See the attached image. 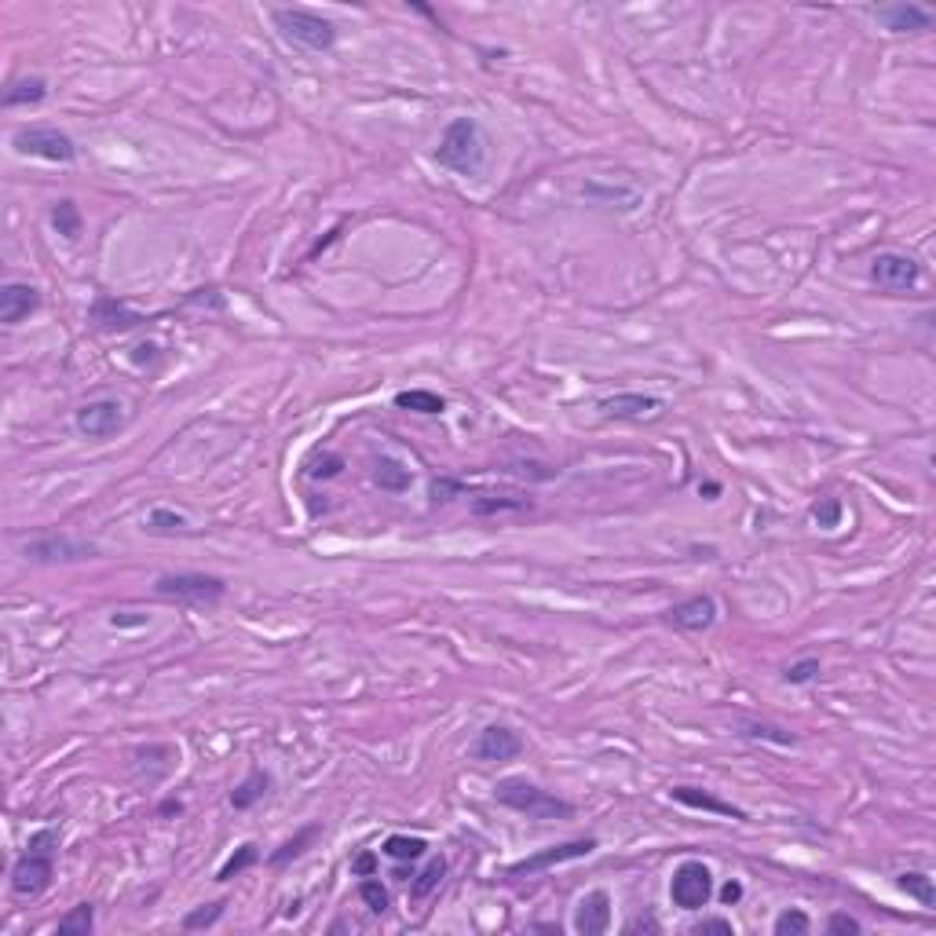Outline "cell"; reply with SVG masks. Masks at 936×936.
Instances as JSON below:
<instances>
[{"label":"cell","instance_id":"cell-1","mask_svg":"<svg viewBox=\"0 0 936 936\" xmlns=\"http://www.w3.org/2000/svg\"><path fill=\"white\" fill-rule=\"evenodd\" d=\"M435 161L457 176H479L486 165V135L475 117H453L435 146Z\"/></svg>","mask_w":936,"mask_h":936},{"label":"cell","instance_id":"cell-2","mask_svg":"<svg viewBox=\"0 0 936 936\" xmlns=\"http://www.w3.org/2000/svg\"><path fill=\"white\" fill-rule=\"evenodd\" d=\"M494 797L497 804L534 819V823H552V819H574V804L556 797L552 790H541L537 782L530 779H501L494 786Z\"/></svg>","mask_w":936,"mask_h":936},{"label":"cell","instance_id":"cell-3","mask_svg":"<svg viewBox=\"0 0 936 936\" xmlns=\"http://www.w3.org/2000/svg\"><path fill=\"white\" fill-rule=\"evenodd\" d=\"M55 845L58 834L55 830H37L26 845V856H18V863L11 867V888L18 896H40L51 878H55Z\"/></svg>","mask_w":936,"mask_h":936},{"label":"cell","instance_id":"cell-4","mask_svg":"<svg viewBox=\"0 0 936 936\" xmlns=\"http://www.w3.org/2000/svg\"><path fill=\"white\" fill-rule=\"evenodd\" d=\"M271 22L285 40H292L307 51H329L336 44V26L307 7H274Z\"/></svg>","mask_w":936,"mask_h":936},{"label":"cell","instance_id":"cell-5","mask_svg":"<svg viewBox=\"0 0 936 936\" xmlns=\"http://www.w3.org/2000/svg\"><path fill=\"white\" fill-rule=\"evenodd\" d=\"M154 592L161 600H172V603H186V607H212L223 600L227 585L223 578L216 574H197V570H183V574H161Z\"/></svg>","mask_w":936,"mask_h":936},{"label":"cell","instance_id":"cell-6","mask_svg":"<svg viewBox=\"0 0 936 936\" xmlns=\"http://www.w3.org/2000/svg\"><path fill=\"white\" fill-rule=\"evenodd\" d=\"M11 146L26 157H40V161H58V165H69L77 157V143L62 132V128H51V124H29V128H18L11 135Z\"/></svg>","mask_w":936,"mask_h":936},{"label":"cell","instance_id":"cell-7","mask_svg":"<svg viewBox=\"0 0 936 936\" xmlns=\"http://www.w3.org/2000/svg\"><path fill=\"white\" fill-rule=\"evenodd\" d=\"M713 896V874L698 859H684L669 878V899L680 910H702Z\"/></svg>","mask_w":936,"mask_h":936},{"label":"cell","instance_id":"cell-8","mask_svg":"<svg viewBox=\"0 0 936 936\" xmlns=\"http://www.w3.org/2000/svg\"><path fill=\"white\" fill-rule=\"evenodd\" d=\"M870 278L878 289H888V292H907L921 282V263L907 252H878L870 260Z\"/></svg>","mask_w":936,"mask_h":936},{"label":"cell","instance_id":"cell-9","mask_svg":"<svg viewBox=\"0 0 936 936\" xmlns=\"http://www.w3.org/2000/svg\"><path fill=\"white\" fill-rule=\"evenodd\" d=\"M596 848V837H578V841H563V845H552V848H541L519 863L508 867L512 878H523V874H541L548 867H559V863H570V859H585L589 852Z\"/></svg>","mask_w":936,"mask_h":936},{"label":"cell","instance_id":"cell-10","mask_svg":"<svg viewBox=\"0 0 936 936\" xmlns=\"http://www.w3.org/2000/svg\"><path fill=\"white\" fill-rule=\"evenodd\" d=\"M77 431L88 435V439H106L113 431H121L124 424V406L117 399H91L77 410Z\"/></svg>","mask_w":936,"mask_h":936},{"label":"cell","instance_id":"cell-11","mask_svg":"<svg viewBox=\"0 0 936 936\" xmlns=\"http://www.w3.org/2000/svg\"><path fill=\"white\" fill-rule=\"evenodd\" d=\"M673 629H684V633H706L713 622H717V600L713 596H687L680 603H673L665 614H662Z\"/></svg>","mask_w":936,"mask_h":936},{"label":"cell","instance_id":"cell-12","mask_svg":"<svg viewBox=\"0 0 936 936\" xmlns=\"http://www.w3.org/2000/svg\"><path fill=\"white\" fill-rule=\"evenodd\" d=\"M596 410L603 417H614V420H644V417H654L662 410V399L658 395H644V391H618V395L600 399Z\"/></svg>","mask_w":936,"mask_h":936},{"label":"cell","instance_id":"cell-13","mask_svg":"<svg viewBox=\"0 0 936 936\" xmlns=\"http://www.w3.org/2000/svg\"><path fill=\"white\" fill-rule=\"evenodd\" d=\"M26 556L37 559V563H69V559H88V556H95V545L73 541V537H62V534H48V537L29 541V545H26Z\"/></svg>","mask_w":936,"mask_h":936},{"label":"cell","instance_id":"cell-14","mask_svg":"<svg viewBox=\"0 0 936 936\" xmlns=\"http://www.w3.org/2000/svg\"><path fill=\"white\" fill-rule=\"evenodd\" d=\"M874 18L888 33H925L936 22V15L921 4H885V7H874Z\"/></svg>","mask_w":936,"mask_h":936},{"label":"cell","instance_id":"cell-15","mask_svg":"<svg viewBox=\"0 0 936 936\" xmlns=\"http://www.w3.org/2000/svg\"><path fill=\"white\" fill-rule=\"evenodd\" d=\"M475 760H512L523 753V739L505 724H486L472 746Z\"/></svg>","mask_w":936,"mask_h":936},{"label":"cell","instance_id":"cell-16","mask_svg":"<svg viewBox=\"0 0 936 936\" xmlns=\"http://www.w3.org/2000/svg\"><path fill=\"white\" fill-rule=\"evenodd\" d=\"M40 307V292L29 282H7L0 289V322L4 325H18L22 318H29Z\"/></svg>","mask_w":936,"mask_h":936},{"label":"cell","instance_id":"cell-17","mask_svg":"<svg viewBox=\"0 0 936 936\" xmlns=\"http://www.w3.org/2000/svg\"><path fill=\"white\" fill-rule=\"evenodd\" d=\"M607 925H611V896L603 888L585 892L578 903V914H574V929L581 936H600V932H607Z\"/></svg>","mask_w":936,"mask_h":936},{"label":"cell","instance_id":"cell-18","mask_svg":"<svg viewBox=\"0 0 936 936\" xmlns=\"http://www.w3.org/2000/svg\"><path fill=\"white\" fill-rule=\"evenodd\" d=\"M669 797L684 808H695V812H709V815H724V819H746L742 808H735L731 801H720L717 793H709L702 786H673Z\"/></svg>","mask_w":936,"mask_h":936},{"label":"cell","instance_id":"cell-19","mask_svg":"<svg viewBox=\"0 0 936 936\" xmlns=\"http://www.w3.org/2000/svg\"><path fill=\"white\" fill-rule=\"evenodd\" d=\"M91 322H99L102 329L124 333V329H135V325L143 322V314H135L128 303H121V300H113V296H99V300L91 303Z\"/></svg>","mask_w":936,"mask_h":936},{"label":"cell","instance_id":"cell-20","mask_svg":"<svg viewBox=\"0 0 936 936\" xmlns=\"http://www.w3.org/2000/svg\"><path fill=\"white\" fill-rule=\"evenodd\" d=\"M373 483H377L380 490L402 494V490H410L413 475H410V468H406L402 461H395V457H373Z\"/></svg>","mask_w":936,"mask_h":936},{"label":"cell","instance_id":"cell-21","mask_svg":"<svg viewBox=\"0 0 936 936\" xmlns=\"http://www.w3.org/2000/svg\"><path fill=\"white\" fill-rule=\"evenodd\" d=\"M44 95H48V80L44 77H18V80L7 84L4 106L7 110L11 106H37V102H44Z\"/></svg>","mask_w":936,"mask_h":936},{"label":"cell","instance_id":"cell-22","mask_svg":"<svg viewBox=\"0 0 936 936\" xmlns=\"http://www.w3.org/2000/svg\"><path fill=\"white\" fill-rule=\"evenodd\" d=\"M267 786H271V775L260 771V768H252V771L230 790V804H234V808H252V804L267 793Z\"/></svg>","mask_w":936,"mask_h":936},{"label":"cell","instance_id":"cell-23","mask_svg":"<svg viewBox=\"0 0 936 936\" xmlns=\"http://www.w3.org/2000/svg\"><path fill=\"white\" fill-rule=\"evenodd\" d=\"M380 852L388 859H395V863H413V859H420L428 852V841L424 837H410V834H391V837H384Z\"/></svg>","mask_w":936,"mask_h":936},{"label":"cell","instance_id":"cell-24","mask_svg":"<svg viewBox=\"0 0 936 936\" xmlns=\"http://www.w3.org/2000/svg\"><path fill=\"white\" fill-rule=\"evenodd\" d=\"M523 508H530V497H523V494H479V497H472V512L475 516H494V512H523Z\"/></svg>","mask_w":936,"mask_h":936},{"label":"cell","instance_id":"cell-25","mask_svg":"<svg viewBox=\"0 0 936 936\" xmlns=\"http://www.w3.org/2000/svg\"><path fill=\"white\" fill-rule=\"evenodd\" d=\"M314 837H318V823H311V826L296 830V834H292L289 841H282V845H278V848L271 852V859H267V863H271V867H285L289 859H300V856L307 852V845H311Z\"/></svg>","mask_w":936,"mask_h":936},{"label":"cell","instance_id":"cell-26","mask_svg":"<svg viewBox=\"0 0 936 936\" xmlns=\"http://www.w3.org/2000/svg\"><path fill=\"white\" fill-rule=\"evenodd\" d=\"M395 406H399V410H413V413H442V410H446L442 395H435V391H424V388H410V391H399V395H395Z\"/></svg>","mask_w":936,"mask_h":936},{"label":"cell","instance_id":"cell-27","mask_svg":"<svg viewBox=\"0 0 936 936\" xmlns=\"http://www.w3.org/2000/svg\"><path fill=\"white\" fill-rule=\"evenodd\" d=\"M896 885H899V892H907V896H910V899H918L921 907H932V903H936L932 878H929V874H921V870H903V874L896 878Z\"/></svg>","mask_w":936,"mask_h":936},{"label":"cell","instance_id":"cell-28","mask_svg":"<svg viewBox=\"0 0 936 936\" xmlns=\"http://www.w3.org/2000/svg\"><path fill=\"white\" fill-rule=\"evenodd\" d=\"M260 859V848L252 845V841H245V845H238L230 856H227V863L216 870V881H230V878H238L241 870H249L252 863Z\"/></svg>","mask_w":936,"mask_h":936},{"label":"cell","instance_id":"cell-29","mask_svg":"<svg viewBox=\"0 0 936 936\" xmlns=\"http://www.w3.org/2000/svg\"><path fill=\"white\" fill-rule=\"evenodd\" d=\"M91 925H95V910H91V903H80V907H73L69 914L58 918L55 932H58V936H88Z\"/></svg>","mask_w":936,"mask_h":936},{"label":"cell","instance_id":"cell-30","mask_svg":"<svg viewBox=\"0 0 936 936\" xmlns=\"http://www.w3.org/2000/svg\"><path fill=\"white\" fill-rule=\"evenodd\" d=\"M739 728H742V735H746V739H768V742H775V746H793V742H797V739H793L786 728H779V724H764V720H742Z\"/></svg>","mask_w":936,"mask_h":936},{"label":"cell","instance_id":"cell-31","mask_svg":"<svg viewBox=\"0 0 936 936\" xmlns=\"http://www.w3.org/2000/svg\"><path fill=\"white\" fill-rule=\"evenodd\" d=\"M51 223H55V230H58L62 238H77V234H80V212H77V205H73L69 197H62V201L51 208Z\"/></svg>","mask_w":936,"mask_h":936},{"label":"cell","instance_id":"cell-32","mask_svg":"<svg viewBox=\"0 0 936 936\" xmlns=\"http://www.w3.org/2000/svg\"><path fill=\"white\" fill-rule=\"evenodd\" d=\"M442 874H446V859H442V856H435V859H431V863H428V867H424V870L413 878L410 892H413L417 899H424V896H428V892H431V888L442 881Z\"/></svg>","mask_w":936,"mask_h":936},{"label":"cell","instance_id":"cell-33","mask_svg":"<svg viewBox=\"0 0 936 936\" xmlns=\"http://www.w3.org/2000/svg\"><path fill=\"white\" fill-rule=\"evenodd\" d=\"M183 526H186V519L172 508H150V516H146V530H154V534H172Z\"/></svg>","mask_w":936,"mask_h":936},{"label":"cell","instance_id":"cell-34","mask_svg":"<svg viewBox=\"0 0 936 936\" xmlns=\"http://www.w3.org/2000/svg\"><path fill=\"white\" fill-rule=\"evenodd\" d=\"M358 896H362V903H366L373 914H384V910H388V888H384V885H380L373 874H369V878L358 885Z\"/></svg>","mask_w":936,"mask_h":936},{"label":"cell","instance_id":"cell-35","mask_svg":"<svg viewBox=\"0 0 936 936\" xmlns=\"http://www.w3.org/2000/svg\"><path fill=\"white\" fill-rule=\"evenodd\" d=\"M223 899H216V903H205V907H197V910H190L186 918H183V929H208V925H216L219 918H223Z\"/></svg>","mask_w":936,"mask_h":936},{"label":"cell","instance_id":"cell-36","mask_svg":"<svg viewBox=\"0 0 936 936\" xmlns=\"http://www.w3.org/2000/svg\"><path fill=\"white\" fill-rule=\"evenodd\" d=\"M808 914L804 910H782L779 918H775V936H801V932H808Z\"/></svg>","mask_w":936,"mask_h":936},{"label":"cell","instance_id":"cell-37","mask_svg":"<svg viewBox=\"0 0 936 936\" xmlns=\"http://www.w3.org/2000/svg\"><path fill=\"white\" fill-rule=\"evenodd\" d=\"M782 676H786V684H808V680L819 676V658H801V662L786 665Z\"/></svg>","mask_w":936,"mask_h":936},{"label":"cell","instance_id":"cell-38","mask_svg":"<svg viewBox=\"0 0 936 936\" xmlns=\"http://www.w3.org/2000/svg\"><path fill=\"white\" fill-rule=\"evenodd\" d=\"M812 516H815V523H819V526H826V530H830V526H837V523H841V501H837V497H826V501H819V505L812 508Z\"/></svg>","mask_w":936,"mask_h":936},{"label":"cell","instance_id":"cell-39","mask_svg":"<svg viewBox=\"0 0 936 936\" xmlns=\"http://www.w3.org/2000/svg\"><path fill=\"white\" fill-rule=\"evenodd\" d=\"M344 468V461L336 457V453H325V457H314L311 464H307V475H314V479H329V475H336Z\"/></svg>","mask_w":936,"mask_h":936},{"label":"cell","instance_id":"cell-40","mask_svg":"<svg viewBox=\"0 0 936 936\" xmlns=\"http://www.w3.org/2000/svg\"><path fill=\"white\" fill-rule=\"evenodd\" d=\"M150 622V614H143V611H113L110 614V625L113 629H139V625H146Z\"/></svg>","mask_w":936,"mask_h":936},{"label":"cell","instance_id":"cell-41","mask_svg":"<svg viewBox=\"0 0 936 936\" xmlns=\"http://www.w3.org/2000/svg\"><path fill=\"white\" fill-rule=\"evenodd\" d=\"M826 932H837V936H856L859 932V921L852 914H830L826 918Z\"/></svg>","mask_w":936,"mask_h":936},{"label":"cell","instance_id":"cell-42","mask_svg":"<svg viewBox=\"0 0 936 936\" xmlns=\"http://www.w3.org/2000/svg\"><path fill=\"white\" fill-rule=\"evenodd\" d=\"M691 932H695V936H702V932H724V936H731L735 929H731L728 918H702V921L691 925Z\"/></svg>","mask_w":936,"mask_h":936},{"label":"cell","instance_id":"cell-43","mask_svg":"<svg viewBox=\"0 0 936 936\" xmlns=\"http://www.w3.org/2000/svg\"><path fill=\"white\" fill-rule=\"evenodd\" d=\"M351 870H355V874H362V878H369V874L377 870V859H373V852H362V856L351 863Z\"/></svg>","mask_w":936,"mask_h":936},{"label":"cell","instance_id":"cell-44","mask_svg":"<svg viewBox=\"0 0 936 936\" xmlns=\"http://www.w3.org/2000/svg\"><path fill=\"white\" fill-rule=\"evenodd\" d=\"M720 899L731 907V903H739L742 899V881H728L724 888H720Z\"/></svg>","mask_w":936,"mask_h":936},{"label":"cell","instance_id":"cell-45","mask_svg":"<svg viewBox=\"0 0 936 936\" xmlns=\"http://www.w3.org/2000/svg\"><path fill=\"white\" fill-rule=\"evenodd\" d=\"M640 929L658 932V921H654V918H636V921H629V929H625V932H640Z\"/></svg>","mask_w":936,"mask_h":936},{"label":"cell","instance_id":"cell-46","mask_svg":"<svg viewBox=\"0 0 936 936\" xmlns=\"http://www.w3.org/2000/svg\"><path fill=\"white\" fill-rule=\"evenodd\" d=\"M179 808H183L179 801H165V804H161V812H165V815H172V812H179Z\"/></svg>","mask_w":936,"mask_h":936}]
</instances>
